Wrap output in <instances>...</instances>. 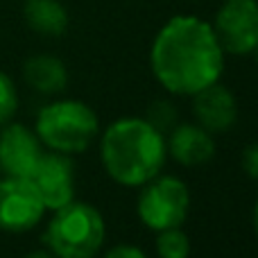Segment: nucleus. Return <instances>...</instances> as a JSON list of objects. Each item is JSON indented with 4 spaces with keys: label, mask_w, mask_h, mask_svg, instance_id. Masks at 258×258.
I'll return each mask as SVG.
<instances>
[{
    "label": "nucleus",
    "mask_w": 258,
    "mask_h": 258,
    "mask_svg": "<svg viewBox=\"0 0 258 258\" xmlns=\"http://www.w3.org/2000/svg\"><path fill=\"white\" fill-rule=\"evenodd\" d=\"M150 68L170 95L190 98L222 80L224 50L213 25L197 16H172L150 48Z\"/></svg>",
    "instance_id": "obj_1"
},
{
    "label": "nucleus",
    "mask_w": 258,
    "mask_h": 258,
    "mask_svg": "<svg viewBox=\"0 0 258 258\" xmlns=\"http://www.w3.org/2000/svg\"><path fill=\"white\" fill-rule=\"evenodd\" d=\"M100 159L111 181L141 188L161 174L168 161L165 134L145 118H118L100 136Z\"/></svg>",
    "instance_id": "obj_2"
},
{
    "label": "nucleus",
    "mask_w": 258,
    "mask_h": 258,
    "mask_svg": "<svg viewBox=\"0 0 258 258\" xmlns=\"http://www.w3.org/2000/svg\"><path fill=\"white\" fill-rule=\"evenodd\" d=\"M43 240L57 258H98L107 240V222L89 202H68L52 211Z\"/></svg>",
    "instance_id": "obj_3"
},
{
    "label": "nucleus",
    "mask_w": 258,
    "mask_h": 258,
    "mask_svg": "<svg viewBox=\"0 0 258 258\" xmlns=\"http://www.w3.org/2000/svg\"><path fill=\"white\" fill-rule=\"evenodd\" d=\"M34 132L48 150L80 154L98 141L100 118L82 100H54L39 111Z\"/></svg>",
    "instance_id": "obj_4"
},
{
    "label": "nucleus",
    "mask_w": 258,
    "mask_h": 258,
    "mask_svg": "<svg viewBox=\"0 0 258 258\" xmlns=\"http://www.w3.org/2000/svg\"><path fill=\"white\" fill-rule=\"evenodd\" d=\"M136 213L138 220L154 233L181 227L190 213V190L186 181L172 174H156L152 181L141 186Z\"/></svg>",
    "instance_id": "obj_5"
},
{
    "label": "nucleus",
    "mask_w": 258,
    "mask_h": 258,
    "mask_svg": "<svg viewBox=\"0 0 258 258\" xmlns=\"http://www.w3.org/2000/svg\"><path fill=\"white\" fill-rule=\"evenodd\" d=\"M211 25L224 54H251L258 45V0H222Z\"/></svg>",
    "instance_id": "obj_6"
},
{
    "label": "nucleus",
    "mask_w": 258,
    "mask_h": 258,
    "mask_svg": "<svg viewBox=\"0 0 258 258\" xmlns=\"http://www.w3.org/2000/svg\"><path fill=\"white\" fill-rule=\"evenodd\" d=\"M45 206L30 179H0V231L25 233L43 220Z\"/></svg>",
    "instance_id": "obj_7"
},
{
    "label": "nucleus",
    "mask_w": 258,
    "mask_h": 258,
    "mask_svg": "<svg viewBox=\"0 0 258 258\" xmlns=\"http://www.w3.org/2000/svg\"><path fill=\"white\" fill-rule=\"evenodd\" d=\"M30 181L34 183L45 211H57L75 200V165L71 154L43 152Z\"/></svg>",
    "instance_id": "obj_8"
},
{
    "label": "nucleus",
    "mask_w": 258,
    "mask_h": 258,
    "mask_svg": "<svg viewBox=\"0 0 258 258\" xmlns=\"http://www.w3.org/2000/svg\"><path fill=\"white\" fill-rule=\"evenodd\" d=\"M43 152L34 129L21 122H7L0 129V172L5 177L30 179Z\"/></svg>",
    "instance_id": "obj_9"
},
{
    "label": "nucleus",
    "mask_w": 258,
    "mask_h": 258,
    "mask_svg": "<svg viewBox=\"0 0 258 258\" xmlns=\"http://www.w3.org/2000/svg\"><path fill=\"white\" fill-rule=\"evenodd\" d=\"M192 98V116L200 127H204L211 134L229 132L238 120V100L224 84L206 86L197 91Z\"/></svg>",
    "instance_id": "obj_10"
},
{
    "label": "nucleus",
    "mask_w": 258,
    "mask_h": 258,
    "mask_svg": "<svg viewBox=\"0 0 258 258\" xmlns=\"http://www.w3.org/2000/svg\"><path fill=\"white\" fill-rule=\"evenodd\" d=\"M165 145H168V156L186 168L209 163L215 154L213 134L197 122H177L165 134Z\"/></svg>",
    "instance_id": "obj_11"
},
{
    "label": "nucleus",
    "mask_w": 258,
    "mask_h": 258,
    "mask_svg": "<svg viewBox=\"0 0 258 258\" xmlns=\"http://www.w3.org/2000/svg\"><path fill=\"white\" fill-rule=\"evenodd\" d=\"M23 77L27 86L43 95L61 93L68 84V71L66 63L54 54H34L23 66Z\"/></svg>",
    "instance_id": "obj_12"
},
{
    "label": "nucleus",
    "mask_w": 258,
    "mask_h": 258,
    "mask_svg": "<svg viewBox=\"0 0 258 258\" xmlns=\"http://www.w3.org/2000/svg\"><path fill=\"white\" fill-rule=\"evenodd\" d=\"M23 16L30 30L43 36H61L68 27V12L59 0H27Z\"/></svg>",
    "instance_id": "obj_13"
},
{
    "label": "nucleus",
    "mask_w": 258,
    "mask_h": 258,
    "mask_svg": "<svg viewBox=\"0 0 258 258\" xmlns=\"http://www.w3.org/2000/svg\"><path fill=\"white\" fill-rule=\"evenodd\" d=\"M156 256L159 258H188L190 256V238L181 227L156 231Z\"/></svg>",
    "instance_id": "obj_14"
},
{
    "label": "nucleus",
    "mask_w": 258,
    "mask_h": 258,
    "mask_svg": "<svg viewBox=\"0 0 258 258\" xmlns=\"http://www.w3.org/2000/svg\"><path fill=\"white\" fill-rule=\"evenodd\" d=\"M18 111V91L14 80L7 73L0 71V127L12 122Z\"/></svg>",
    "instance_id": "obj_15"
},
{
    "label": "nucleus",
    "mask_w": 258,
    "mask_h": 258,
    "mask_svg": "<svg viewBox=\"0 0 258 258\" xmlns=\"http://www.w3.org/2000/svg\"><path fill=\"white\" fill-rule=\"evenodd\" d=\"M147 122H152L159 132L168 134L170 129L177 125V109L170 100H154L147 109V116H145Z\"/></svg>",
    "instance_id": "obj_16"
},
{
    "label": "nucleus",
    "mask_w": 258,
    "mask_h": 258,
    "mask_svg": "<svg viewBox=\"0 0 258 258\" xmlns=\"http://www.w3.org/2000/svg\"><path fill=\"white\" fill-rule=\"evenodd\" d=\"M100 258H150L145 254L143 249H138L136 245H116V247H111L109 251H104Z\"/></svg>",
    "instance_id": "obj_17"
},
{
    "label": "nucleus",
    "mask_w": 258,
    "mask_h": 258,
    "mask_svg": "<svg viewBox=\"0 0 258 258\" xmlns=\"http://www.w3.org/2000/svg\"><path fill=\"white\" fill-rule=\"evenodd\" d=\"M242 165H245L247 174L258 181V143L245 150V154H242Z\"/></svg>",
    "instance_id": "obj_18"
},
{
    "label": "nucleus",
    "mask_w": 258,
    "mask_h": 258,
    "mask_svg": "<svg viewBox=\"0 0 258 258\" xmlns=\"http://www.w3.org/2000/svg\"><path fill=\"white\" fill-rule=\"evenodd\" d=\"M25 258H57L52 254V251H32V254H27Z\"/></svg>",
    "instance_id": "obj_19"
},
{
    "label": "nucleus",
    "mask_w": 258,
    "mask_h": 258,
    "mask_svg": "<svg viewBox=\"0 0 258 258\" xmlns=\"http://www.w3.org/2000/svg\"><path fill=\"white\" fill-rule=\"evenodd\" d=\"M254 229H256V233H258V202H256V206H254Z\"/></svg>",
    "instance_id": "obj_20"
},
{
    "label": "nucleus",
    "mask_w": 258,
    "mask_h": 258,
    "mask_svg": "<svg viewBox=\"0 0 258 258\" xmlns=\"http://www.w3.org/2000/svg\"><path fill=\"white\" fill-rule=\"evenodd\" d=\"M254 54H256V59H258V45H256V50H254Z\"/></svg>",
    "instance_id": "obj_21"
}]
</instances>
